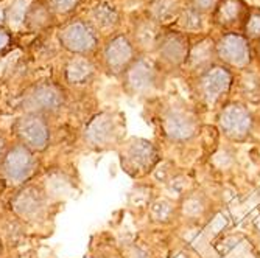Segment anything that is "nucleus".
Returning a JSON list of instances; mask_svg holds the SVG:
<instances>
[{"instance_id": "28", "label": "nucleus", "mask_w": 260, "mask_h": 258, "mask_svg": "<svg viewBox=\"0 0 260 258\" xmlns=\"http://www.w3.org/2000/svg\"><path fill=\"white\" fill-rule=\"evenodd\" d=\"M4 150H5V142H4V138H0V159L4 156Z\"/></svg>"}, {"instance_id": "4", "label": "nucleus", "mask_w": 260, "mask_h": 258, "mask_svg": "<svg viewBox=\"0 0 260 258\" xmlns=\"http://www.w3.org/2000/svg\"><path fill=\"white\" fill-rule=\"evenodd\" d=\"M123 160L129 170L145 171L154 163L156 153L153 145L145 142V140H133V143H129V146L125 151Z\"/></svg>"}, {"instance_id": "7", "label": "nucleus", "mask_w": 260, "mask_h": 258, "mask_svg": "<svg viewBox=\"0 0 260 258\" xmlns=\"http://www.w3.org/2000/svg\"><path fill=\"white\" fill-rule=\"evenodd\" d=\"M218 53L221 59L232 65H245L249 61V50L243 38L237 34H228L218 45Z\"/></svg>"}, {"instance_id": "8", "label": "nucleus", "mask_w": 260, "mask_h": 258, "mask_svg": "<svg viewBox=\"0 0 260 258\" xmlns=\"http://www.w3.org/2000/svg\"><path fill=\"white\" fill-rule=\"evenodd\" d=\"M251 120L243 107L229 106L221 115V126L231 137H243L249 129Z\"/></svg>"}, {"instance_id": "1", "label": "nucleus", "mask_w": 260, "mask_h": 258, "mask_svg": "<svg viewBox=\"0 0 260 258\" xmlns=\"http://www.w3.org/2000/svg\"><path fill=\"white\" fill-rule=\"evenodd\" d=\"M59 41L64 49L80 55L90 53L97 45L95 34L84 22H74L62 28L59 33Z\"/></svg>"}, {"instance_id": "10", "label": "nucleus", "mask_w": 260, "mask_h": 258, "mask_svg": "<svg viewBox=\"0 0 260 258\" xmlns=\"http://www.w3.org/2000/svg\"><path fill=\"white\" fill-rule=\"evenodd\" d=\"M14 208L16 212L28 219L38 218L44 210V198L39 190L36 189H27L17 195L14 199Z\"/></svg>"}, {"instance_id": "25", "label": "nucleus", "mask_w": 260, "mask_h": 258, "mask_svg": "<svg viewBox=\"0 0 260 258\" xmlns=\"http://www.w3.org/2000/svg\"><path fill=\"white\" fill-rule=\"evenodd\" d=\"M11 34L5 30H0V56L5 55L8 50H10V47H11Z\"/></svg>"}, {"instance_id": "6", "label": "nucleus", "mask_w": 260, "mask_h": 258, "mask_svg": "<svg viewBox=\"0 0 260 258\" xmlns=\"http://www.w3.org/2000/svg\"><path fill=\"white\" fill-rule=\"evenodd\" d=\"M106 64L111 72L119 73L128 67L133 59V47L125 36H117L106 47Z\"/></svg>"}, {"instance_id": "2", "label": "nucleus", "mask_w": 260, "mask_h": 258, "mask_svg": "<svg viewBox=\"0 0 260 258\" xmlns=\"http://www.w3.org/2000/svg\"><path fill=\"white\" fill-rule=\"evenodd\" d=\"M16 134L25 148L41 151L49 143V128L42 117L27 115L16 123Z\"/></svg>"}, {"instance_id": "14", "label": "nucleus", "mask_w": 260, "mask_h": 258, "mask_svg": "<svg viewBox=\"0 0 260 258\" xmlns=\"http://www.w3.org/2000/svg\"><path fill=\"white\" fill-rule=\"evenodd\" d=\"M165 129L172 138L182 140L190 137L193 132V120L182 112H172L165 120Z\"/></svg>"}, {"instance_id": "19", "label": "nucleus", "mask_w": 260, "mask_h": 258, "mask_svg": "<svg viewBox=\"0 0 260 258\" xmlns=\"http://www.w3.org/2000/svg\"><path fill=\"white\" fill-rule=\"evenodd\" d=\"M240 10L242 8H240V4L237 2V0H224L220 11H218V17L224 23L234 22L235 19L239 17Z\"/></svg>"}, {"instance_id": "17", "label": "nucleus", "mask_w": 260, "mask_h": 258, "mask_svg": "<svg viewBox=\"0 0 260 258\" xmlns=\"http://www.w3.org/2000/svg\"><path fill=\"white\" fill-rule=\"evenodd\" d=\"M28 10V0H14L13 5L10 7L8 13H7V20L11 27L17 28L20 23L25 20V14Z\"/></svg>"}, {"instance_id": "5", "label": "nucleus", "mask_w": 260, "mask_h": 258, "mask_svg": "<svg viewBox=\"0 0 260 258\" xmlns=\"http://www.w3.org/2000/svg\"><path fill=\"white\" fill-rule=\"evenodd\" d=\"M27 104L35 110H56L62 104V92L55 84H39L30 92Z\"/></svg>"}, {"instance_id": "15", "label": "nucleus", "mask_w": 260, "mask_h": 258, "mask_svg": "<svg viewBox=\"0 0 260 258\" xmlns=\"http://www.w3.org/2000/svg\"><path fill=\"white\" fill-rule=\"evenodd\" d=\"M92 73H93V65L87 59H83V58L72 59L66 68V77L69 83H72V84L84 83L86 80L90 78Z\"/></svg>"}, {"instance_id": "9", "label": "nucleus", "mask_w": 260, "mask_h": 258, "mask_svg": "<svg viewBox=\"0 0 260 258\" xmlns=\"http://www.w3.org/2000/svg\"><path fill=\"white\" fill-rule=\"evenodd\" d=\"M115 126H114V119L108 114H102L99 117H95L86 129V138L92 145H106L109 143L112 137Z\"/></svg>"}, {"instance_id": "3", "label": "nucleus", "mask_w": 260, "mask_h": 258, "mask_svg": "<svg viewBox=\"0 0 260 258\" xmlns=\"http://www.w3.org/2000/svg\"><path fill=\"white\" fill-rule=\"evenodd\" d=\"M33 167H35V160L31 153L28 151V148L22 145L14 146L4 160L5 174L8 176V179L14 182L25 180L31 174Z\"/></svg>"}, {"instance_id": "18", "label": "nucleus", "mask_w": 260, "mask_h": 258, "mask_svg": "<svg viewBox=\"0 0 260 258\" xmlns=\"http://www.w3.org/2000/svg\"><path fill=\"white\" fill-rule=\"evenodd\" d=\"M93 20H95L100 27H111L117 22V13L108 5H99L93 10Z\"/></svg>"}, {"instance_id": "22", "label": "nucleus", "mask_w": 260, "mask_h": 258, "mask_svg": "<svg viewBox=\"0 0 260 258\" xmlns=\"http://www.w3.org/2000/svg\"><path fill=\"white\" fill-rule=\"evenodd\" d=\"M50 4L58 13H70L78 7L80 0H50Z\"/></svg>"}, {"instance_id": "23", "label": "nucleus", "mask_w": 260, "mask_h": 258, "mask_svg": "<svg viewBox=\"0 0 260 258\" xmlns=\"http://www.w3.org/2000/svg\"><path fill=\"white\" fill-rule=\"evenodd\" d=\"M246 30H248L249 36L260 38V13H252V16L248 20Z\"/></svg>"}, {"instance_id": "21", "label": "nucleus", "mask_w": 260, "mask_h": 258, "mask_svg": "<svg viewBox=\"0 0 260 258\" xmlns=\"http://www.w3.org/2000/svg\"><path fill=\"white\" fill-rule=\"evenodd\" d=\"M151 213H153V216L156 219L162 221L172 213V207H170V204L167 201H159L151 207Z\"/></svg>"}, {"instance_id": "24", "label": "nucleus", "mask_w": 260, "mask_h": 258, "mask_svg": "<svg viewBox=\"0 0 260 258\" xmlns=\"http://www.w3.org/2000/svg\"><path fill=\"white\" fill-rule=\"evenodd\" d=\"M182 23L187 28H198L201 25V19H200L198 13L188 11V13H185L184 19H182Z\"/></svg>"}, {"instance_id": "12", "label": "nucleus", "mask_w": 260, "mask_h": 258, "mask_svg": "<svg viewBox=\"0 0 260 258\" xmlns=\"http://www.w3.org/2000/svg\"><path fill=\"white\" fill-rule=\"evenodd\" d=\"M231 84V77L223 68H212L203 80V93L210 101H214L220 97Z\"/></svg>"}, {"instance_id": "29", "label": "nucleus", "mask_w": 260, "mask_h": 258, "mask_svg": "<svg viewBox=\"0 0 260 258\" xmlns=\"http://www.w3.org/2000/svg\"><path fill=\"white\" fill-rule=\"evenodd\" d=\"M4 17H5V14H4V11H2V10H0V22L4 20Z\"/></svg>"}, {"instance_id": "27", "label": "nucleus", "mask_w": 260, "mask_h": 258, "mask_svg": "<svg viewBox=\"0 0 260 258\" xmlns=\"http://www.w3.org/2000/svg\"><path fill=\"white\" fill-rule=\"evenodd\" d=\"M214 5V0H197V7L201 10H207Z\"/></svg>"}, {"instance_id": "26", "label": "nucleus", "mask_w": 260, "mask_h": 258, "mask_svg": "<svg viewBox=\"0 0 260 258\" xmlns=\"http://www.w3.org/2000/svg\"><path fill=\"white\" fill-rule=\"evenodd\" d=\"M200 212H201V205H200L198 201L190 199V201L185 202V213H188V215H198Z\"/></svg>"}, {"instance_id": "13", "label": "nucleus", "mask_w": 260, "mask_h": 258, "mask_svg": "<svg viewBox=\"0 0 260 258\" xmlns=\"http://www.w3.org/2000/svg\"><path fill=\"white\" fill-rule=\"evenodd\" d=\"M52 20H53V14L50 5L44 2V0H38V2L28 7L23 22H25V25L30 30H42L45 27H49Z\"/></svg>"}, {"instance_id": "16", "label": "nucleus", "mask_w": 260, "mask_h": 258, "mask_svg": "<svg viewBox=\"0 0 260 258\" xmlns=\"http://www.w3.org/2000/svg\"><path fill=\"white\" fill-rule=\"evenodd\" d=\"M185 41L181 36H169L164 41L160 53L164 55V58L170 61V62H181L185 56Z\"/></svg>"}, {"instance_id": "20", "label": "nucleus", "mask_w": 260, "mask_h": 258, "mask_svg": "<svg viewBox=\"0 0 260 258\" xmlns=\"http://www.w3.org/2000/svg\"><path fill=\"white\" fill-rule=\"evenodd\" d=\"M153 11L159 19H169L175 13V4L172 0H159V2L154 5Z\"/></svg>"}, {"instance_id": "30", "label": "nucleus", "mask_w": 260, "mask_h": 258, "mask_svg": "<svg viewBox=\"0 0 260 258\" xmlns=\"http://www.w3.org/2000/svg\"><path fill=\"white\" fill-rule=\"evenodd\" d=\"M0 247H2V246H0Z\"/></svg>"}, {"instance_id": "11", "label": "nucleus", "mask_w": 260, "mask_h": 258, "mask_svg": "<svg viewBox=\"0 0 260 258\" xmlns=\"http://www.w3.org/2000/svg\"><path fill=\"white\" fill-rule=\"evenodd\" d=\"M128 86L134 92H148L154 84V68L145 61L136 62L128 70Z\"/></svg>"}]
</instances>
